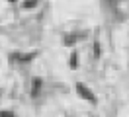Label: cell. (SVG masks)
Wrapping results in <instances>:
<instances>
[{
  "label": "cell",
  "mask_w": 129,
  "mask_h": 117,
  "mask_svg": "<svg viewBox=\"0 0 129 117\" xmlns=\"http://www.w3.org/2000/svg\"><path fill=\"white\" fill-rule=\"evenodd\" d=\"M10 2H14V0H10Z\"/></svg>",
  "instance_id": "cell-10"
},
{
  "label": "cell",
  "mask_w": 129,
  "mask_h": 117,
  "mask_svg": "<svg viewBox=\"0 0 129 117\" xmlns=\"http://www.w3.org/2000/svg\"><path fill=\"white\" fill-rule=\"evenodd\" d=\"M76 92H78V96H80V98H84L86 101H90V103H96V96L90 92V88H88L86 84L78 82V84H76Z\"/></svg>",
  "instance_id": "cell-1"
},
{
  "label": "cell",
  "mask_w": 129,
  "mask_h": 117,
  "mask_svg": "<svg viewBox=\"0 0 129 117\" xmlns=\"http://www.w3.org/2000/svg\"><path fill=\"white\" fill-rule=\"evenodd\" d=\"M100 53H102V47H100V43H94V55H96V57H100Z\"/></svg>",
  "instance_id": "cell-8"
},
{
  "label": "cell",
  "mask_w": 129,
  "mask_h": 117,
  "mask_svg": "<svg viewBox=\"0 0 129 117\" xmlns=\"http://www.w3.org/2000/svg\"><path fill=\"white\" fill-rule=\"evenodd\" d=\"M102 2H104L106 6L110 8V10H115V8H117V2H119V0H102Z\"/></svg>",
  "instance_id": "cell-5"
},
{
  "label": "cell",
  "mask_w": 129,
  "mask_h": 117,
  "mask_svg": "<svg viewBox=\"0 0 129 117\" xmlns=\"http://www.w3.org/2000/svg\"><path fill=\"white\" fill-rule=\"evenodd\" d=\"M41 84H43V82H41V78H37V76L31 80V98H37L41 94Z\"/></svg>",
  "instance_id": "cell-2"
},
{
  "label": "cell",
  "mask_w": 129,
  "mask_h": 117,
  "mask_svg": "<svg viewBox=\"0 0 129 117\" xmlns=\"http://www.w3.org/2000/svg\"><path fill=\"white\" fill-rule=\"evenodd\" d=\"M76 57H78L76 53L71 55V68H76Z\"/></svg>",
  "instance_id": "cell-7"
},
{
  "label": "cell",
  "mask_w": 129,
  "mask_h": 117,
  "mask_svg": "<svg viewBox=\"0 0 129 117\" xmlns=\"http://www.w3.org/2000/svg\"><path fill=\"white\" fill-rule=\"evenodd\" d=\"M76 37H78V35H67V37H64V45L69 47V45H74V43H76Z\"/></svg>",
  "instance_id": "cell-4"
},
{
  "label": "cell",
  "mask_w": 129,
  "mask_h": 117,
  "mask_svg": "<svg viewBox=\"0 0 129 117\" xmlns=\"http://www.w3.org/2000/svg\"><path fill=\"white\" fill-rule=\"evenodd\" d=\"M0 117H14L12 111H0Z\"/></svg>",
  "instance_id": "cell-9"
},
{
  "label": "cell",
  "mask_w": 129,
  "mask_h": 117,
  "mask_svg": "<svg viewBox=\"0 0 129 117\" xmlns=\"http://www.w3.org/2000/svg\"><path fill=\"white\" fill-rule=\"evenodd\" d=\"M35 55H37V53H29V55H12V57H14V59H18V61H24V62H25V61H31Z\"/></svg>",
  "instance_id": "cell-3"
},
{
  "label": "cell",
  "mask_w": 129,
  "mask_h": 117,
  "mask_svg": "<svg viewBox=\"0 0 129 117\" xmlns=\"http://www.w3.org/2000/svg\"><path fill=\"white\" fill-rule=\"evenodd\" d=\"M37 2H39V0H24V4H22V6H24L25 10H29V8L37 6Z\"/></svg>",
  "instance_id": "cell-6"
}]
</instances>
